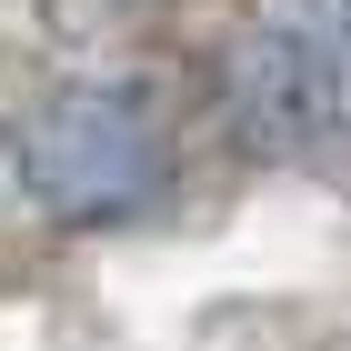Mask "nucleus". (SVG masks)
<instances>
[{
	"instance_id": "f257e3e1",
	"label": "nucleus",
	"mask_w": 351,
	"mask_h": 351,
	"mask_svg": "<svg viewBox=\"0 0 351 351\" xmlns=\"http://www.w3.org/2000/svg\"><path fill=\"white\" fill-rule=\"evenodd\" d=\"M21 181L51 221L110 231V221H141L171 191V141L131 90H71L21 131Z\"/></svg>"
}]
</instances>
